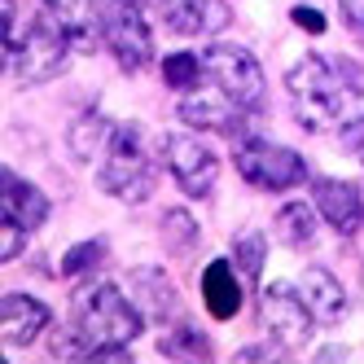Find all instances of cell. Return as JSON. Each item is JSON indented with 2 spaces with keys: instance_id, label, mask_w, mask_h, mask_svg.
I'll list each match as a JSON object with an SVG mask.
<instances>
[{
  "instance_id": "6da1fadb",
  "label": "cell",
  "mask_w": 364,
  "mask_h": 364,
  "mask_svg": "<svg viewBox=\"0 0 364 364\" xmlns=\"http://www.w3.org/2000/svg\"><path fill=\"white\" fill-rule=\"evenodd\" d=\"M290 101H294V114L307 132H325V127L343 123L351 101L364 92L360 70L347 62H325V58H303L290 70Z\"/></svg>"
},
{
  "instance_id": "7a4b0ae2",
  "label": "cell",
  "mask_w": 364,
  "mask_h": 364,
  "mask_svg": "<svg viewBox=\"0 0 364 364\" xmlns=\"http://www.w3.org/2000/svg\"><path fill=\"white\" fill-rule=\"evenodd\" d=\"M75 325L92 343H132L145 325V311L132 307L110 281H92L75 294Z\"/></svg>"
},
{
  "instance_id": "3957f363",
  "label": "cell",
  "mask_w": 364,
  "mask_h": 364,
  "mask_svg": "<svg viewBox=\"0 0 364 364\" xmlns=\"http://www.w3.org/2000/svg\"><path fill=\"white\" fill-rule=\"evenodd\" d=\"M97 185L123 198V202H141L149 198V185H154V171H149V159H145V141H141V123H119L110 132V145H106V163H101V176Z\"/></svg>"
},
{
  "instance_id": "277c9868",
  "label": "cell",
  "mask_w": 364,
  "mask_h": 364,
  "mask_svg": "<svg viewBox=\"0 0 364 364\" xmlns=\"http://www.w3.org/2000/svg\"><path fill=\"white\" fill-rule=\"evenodd\" d=\"M66 31L58 27V18H36L31 31L22 36L14 48H9V66L22 84H44V80H58V75L66 70Z\"/></svg>"
},
{
  "instance_id": "5b68a950",
  "label": "cell",
  "mask_w": 364,
  "mask_h": 364,
  "mask_svg": "<svg viewBox=\"0 0 364 364\" xmlns=\"http://www.w3.org/2000/svg\"><path fill=\"white\" fill-rule=\"evenodd\" d=\"M101 40H106V48L114 53V62L132 75L154 62V36L141 18V5L106 0V9H101Z\"/></svg>"
},
{
  "instance_id": "8992f818",
  "label": "cell",
  "mask_w": 364,
  "mask_h": 364,
  "mask_svg": "<svg viewBox=\"0 0 364 364\" xmlns=\"http://www.w3.org/2000/svg\"><path fill=\"white\" fill-rule=\"evenodd\" d=\"M202 62H206V75L215 80V88L228 92L237 106L255 110L264 101V66L255 62V53H246L237 44H211L202 53Z\"/></svg>"
},
{
  "instance_id": "52a82bcc",
  "label": "cell",
  "mask_w": 364,
  "mask_h": 364,
  "mask_svg": "<svg viewBox=\"0 0 364 364\" xmlns=\"http://www.w3.org/2000/svg\"><path fill=\"white\" fill-rule=\"evenodd\" d=\"M237 171L246 185L255 189H268V193H285L294 189L299 180H307V167L294 149L272 145V141H246L237 149Z\"/></svg>"
},
{
  "instance_id": "ba28073f",
  "label": "cell",
  "mask_w": 364,
  "mask_h": 364,
  "mask_svg": "<svg viewBox=\"0 0 364 364\" xmlns=\"http://www.w3.org/2000/svg\"><path fill=\"white\" fill-rule=\"evenodd\" d=\"M259 316H264V329H268V338L281 351H299L307 343L311 325H316V316H311V307L303 303V294L290 290V285H281V281L264 290Z\"/></svg>"
},
{
  "instance_id": "9c48e42d",
  "label": "cell",
  "mask_w": 364,
  "mask_h": 364,
  "mask_svg": "<svg viewBox=\"0 0 364 364\" xmlns=\"http://www.w3.org/2000/svg\"><path fill=\"white\" fill-rule=\"evenodd\" d=\"M163 163H167V171L176 176V185L185 189L189 198H211L215 176H220V163H215V154L206 149L202 141L167 132L163 136Z\"/></svg>"
},
{
  "instance_id": "30bf717a",
  "label": "cell",
  "mask_w": 364,
  "mask_h": 364,
  "mask_svg": "<svg viewBox=\"0 0 364 364\" xmlns=\"http://www.w3.org/2000/svg\"><path fill=\"white\" fill-rule=\"evenodd\" d=\"M311 202H316V211L325 215V224L338 228L343 237L360 232V224H364V193L351 185V180H333V176L311 180Z\"/></svg>"
},
{
  "instance_id": "8fae6325",
  "label": "cell",
  "mask_w": 364,
  "mask_h": 364,
  "mask_svg": "<svg viewBox=\"0 0 364 364\" xmlns=\"http://www.w3.org/2000/svg\"><path fill=\"white\" fill-rule=\"evenodd\" d=\"M159 14L176 36H220L232 22L224 0H159Z\"/></svg>"
},
{
  "instance_id": "7c38bea8",
  "label": "cell",
  "mask_w": 364,
  "mask_h": 364,
  "mask_svg": "<svg viewBox=\"0 0 364 364\" xmlns=\"http://www.w3.org/2000/svg\"><path fill=\"white\" fill-rule=\"evenodd\" d=\"M242 110L228 92H185V101H180V119H185L189 127H215V132L224 136H237L242 132Z\"/></svg>"
},
{
  "instance_id": "4fadbf2b",
  "label": "cell",
  "mask_w": 364,
  "mask_h": 364,
  "mask_svg": "<svg viewBox=\"0 0 364 364\" xmlns=\"http://www.w3.org/2000/svg\"><path fill=\"white\" fill-rule=\"evenodd\" d=\"M48 329V307L31 294H5L0 303V338H5L9 347H31L36 338Z\"/></svg>"
},
{
  "instance_id": "5bb4252c",
  "label": "cell",
  "mask_w": 364,
  "mask_h": 364,
  "mask_svg": "<svg viewBox=\"0 0 364 364\" xmlns=\"http://www.w3.org/2000/svg\"><path fill=\"white\" fill-rule=\"evenodd\" d=\"M299 294L303 303L311 307V316H316V325H338L347 316V290L333 281V272L325 268H307L299 277Z\"/></svg>"
},
{
  "instance_id": "9a60e30c",
  "label": "cell",
  "mask_w": 364,
  "mask_h": 364,
  "mask_svg": "<svg viewBox=\"0 0 364 364\" xmlns=\"http://www.w3.org/2000/svg\"><path fill=\"white\" fill-rule=\"evenodd\" d=\"M0 211H5V220H18L22 228H40L44 220H48V198L36 189V185H27V180H18L14 171H5L0 176Z\"/></svg>"
},
{
  "instance_id": "2e32d148",
  "label": "cell",
  "mask_w": 364,
  "mask_h": 364,
  "mask_svg": "<svg viewBox=\"0 0 364 364\" xmlns=\"http://www.w3.org/2000/svg\"><path fill=\"white\" fill-rule=\"evenodd\" d=\"M202 299H206V311H211L215 321H232L242 311V281H237L228 259H215V264L202 272Z\"/></svg>"
},
{
  "instance_id": "e0dca14e",
  "label": "cell",
  "mask_w": 364,
  "mask_h": 364,
  "mask_svg": "<svg viewBox=\"0 0 364 364\" xmlns=\"http://www.w3.org/2000/svg\"><path fill=\"white\" fill-rule=\"evenodd\" d=\"M44 14L58 18V27L66 31L70 44L92 48L101 40V14H97L92 0H44Z\"/></svg>"
},
{
  "instance_id": "ac0fdd59",
  "label": "cell",
  "mask_w": 364,
  "mask_h": 364,
  "mask_svg": "<svg viewBox=\"0 0 364 364\" xmlns=\"http://www.w3.org/2000/svg\"><path fill=\"white\" fill-rule=\"evenodd\" d=\"M132 285H136V299H141V311L154 321H171L180 303H176V285L167 281L163 268H141L132 272Z\"/></svg>"
},
{
  "instance_id": "d6986e66",
  "label": "cell",
  "mask_w": 364,
  "mask_h": 364,
  "mask_svg": "<svg viewBox=\"0 0 364 364\" xmlns=\"http://www.w3.org/2000/svg\"><path fill=\"white\" fill-rule=\"evenodd\" d=\"M277 232H281L285 246L307 250L311 242H316V215H311V206L307 202H285L277 211Z\"/></svg>"
},
{
  "instance_id": "ffe728a7",
  "label": "cell",
  "mask_w": 364,
  "mask_h": 364,
  "mask_svg": "<svg viewBox=\"0 0 364 364\" xmlns=\"http://www.w3.org/2000/svg\"><path fill=\"white\" fill-rule=\"evenodd\" d=\"M110 132H114V127H106V119H101L97 110H88L80 123H70V136H66V141H70V154H75L80 163L97 159V154L110 145Z\"/></svg>"
},
{
  "instance_id": "44dd1931",
  "label": "cell",
  "mask_w": 364,
  "mask_h": 364,
  "mask_svg": "<svg viewBox=\"0 0 364 364\" xmlns=\"http://www.w3.org/2000/svg\"><path fill=\"white\" fill-rule=\"evenodd\" d=\"M202 75H206V62H202L198 53H167V62H163V80H167L176 92L202 88Z\"/></svg>"
},
{
  "instance_id": "7402d4cb",
  "label": "cell",
  "mask_w": 364,
  "mask_h": 364,
  "mask_svg": "<svg viewBox=\"0 0 364 364\" xmlns=\"http://www.w3.org/2000/svg\"><path fill=\"white\" fill-rule=\"evenodd\" d=\"M163 355H176V360H206L211 355V343L198 325H180L171 333H163Z\"/></svg>"
},
{
  "instance_id": "603a6c76",
  "label": "cell",
  "mask_w": 364,
  "mask_h": 364,
  "mask_svg": "<svg viewBox=\"0 0 364 364\" xmlns=\"http://www.w3.org/2000/svg\"><path fill=\"white\" fill-rule=\"evenodd\" d=\"M232 264H237V272L246 277V290L259 281V268H264V237L259 232H237V242H232Z\"/></svg>"
},
{
  "instance_id": "cb8c5ba5",
  "label": "cell",
  "mask_w": 364,
  "mask_h": 364,
  "mask_svg": "<svg viewBox=\"0 0 364 364\" xmlns=\"http://www.w3.org/2000/svg\"><path fill=\"white\" fill-rule=\"evenodd\" d=\"M163 242H167V250H176V255H189L193 246H198V224H193V215L189 211H171L163 215Z\"/></svg>"
},
{
  "instance_id": "d4e9b609",
  "label": "cell",
  "mask_w": 364,
  "mask_h": 364,
  "mask_svg": "<svg viewBox=\"0 0 364 364\" xmlns=\"http://www.w3.org/2000/svg\"><path fill=\"white\" fill-rule=\"evenodd\" d=\"M101 259H106V242L101 237H92V242H80V246H70L66 250V259H62V277H84V272H92Z\"/></svg>"
},
{
  "instance_id": "484cf974",
  "label": "cell",
  "mask_w": 364,
  "mask_h": 364,
  "mask_svg": "<svg viewBox=\"0 0 364 364\" xmlns=\"http://www.w3.org/2000/svg\"><path fill=\"white\" fill-rule=\"evenodd\" d=\"M22 232H27V228H22L18 220H5V224H0V264H14V259H18Z\"/></svg>"
},
{
  "instance_id": "4316f807",
  "label": "cell",
  "mask_w": 364,
  "mask_h": 364,
  "mask_svg": "<svg viewBox=\"0 0 364 364\" xmlns=\"http://www.w3.org/2000/svg\"><path fill=\"white\" fill-rule=\"evenodd\" d=\"M338 141H343V149H351V154H364V114L343 119V132H338Z\"/></svg>"
},
{
  "instance_id": "83f0119b",
  "label": "cell",
  "mask_w": 364,
  "mask_h": 364,
  "mask_svg": "<svg viewBox=\"0 0 364 364\" xmlns=\"http://www.w3.org/2000/svg\"><path fill=\"white\" fill-rule=\"evenodd\" d=\"M290 18L299 22L303 31H311V36H321V31H325V14H321V9H307V5H299Z\"/></svg>"
},
{
  "instance_id": "f1b7e54d",
  "label": "cell",
  "mask_w": 364,
  "mask_h": 364,
  "mask_svg": "<svg viewBox=\"0 0 364 364\" xmlns=\"http://www.w3.org/2000/svg\"><path fill=\"white\" fill-rule=\"evenodd\" d=\"M343 5V18H347V27L355 36H364V0H338Z\"/></svg>"
},
{
  "instance_id": "f546056e",
  "label": "cell",
  "mask_w": 364,
  "mask_h": 364,
  "mask_svg": "<svg viewBox=\"0 0 364 364\" xmlns=\"http://www.w3.org/2000/svg\"><path fill=\"white\" fill-rule=\"evenodd\" d=\"M264 355H281V347L277 351H264V347H242L237 351V360H264Z\"/></svg>"
},
{
  "instance_id": "4dcf8cb0",
  "label": "cell",
  "mask_w": 364,
  "mask_h": 364,
  "mask_svg": "<svg viewBox=\"0 0 364 364\" xmlns=\"http://www.w3.org/2000/svg\"><path fill=\"white\" fill-rule=\"evenodd\" d=\"M127 5H145V0H127Z\"/></svg>"
}]
</instances>
